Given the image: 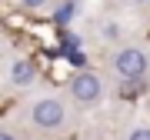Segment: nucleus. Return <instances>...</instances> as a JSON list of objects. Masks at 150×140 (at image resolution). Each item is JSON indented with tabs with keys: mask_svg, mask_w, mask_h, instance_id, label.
Returning a JSON list of instances; mask_svg holds the SVG:
<instances>
[{
	"mask_svg": "<svg viewBox=\"0 0 150 140\" xmlns=\"http://www.w3.org/2000/svg\"><path fill=\"white\" fill-rule=\"evenodd\" d=\"M127 140H150V127H134Z\"/></svg>",
	"mask_w": 150,
	"mask_h": 140,
	"instance_id": "5",
	"label": "nucleus"
},
{
	"mask_svg": "<svg viewBox=\"0 0 150 140\" xmlns=\"http://www.w3.org/2000/svg\"><path fill=\"white\" fill-rule=\"evenodd\" d=\"M134 4H144V0H134Z\"/></svg>",
	"mask_w": 150,
	"mask_h": 140,
	"instance_id": "9",
	"label": "nucleus"
},
{
	"mask_svg": "<svg viewBox=\"0 0 150 140\" xmlns=\"http://www.w3.org/2000/svg\"><path fill=\"white\" fill-rule=\"evenodd\" d=\"M27 10H40V7H47V0H20Z\"/></svg>",
	"mask_w": 150,
	"mask_h": 140,
	"instance_id": "7",
	"label": "nucleus"
},
{
	"mask_svg": "<svg viewBox=\"0 0 150 140\" xmlns=\"http://www.w3.org/2000/svg\"><path fill=\"white\" fill-rule=\"evenodd\" d=\"M0 140H17L13 134H7V130H0Z\"/></svg>",
	"mask_w": 150,
	"mask_h": 140,
	"instance_id": "8",
	"label": "nucleus"
},
{
	"mask_svg": "<svg viewBox=\"0 0 150 140\" xmlns=\"http://www.w3.org/2000/svg\"><path fill=\"white\" fill-rule=\"evenodd\" d=\"M113 70L123 77V80H140L147 74V54L140 47H123L117 57H113Z\"/></svg>",
	"mask_w": 150,
	"mask_h": 140,
	"instance_id": "2",
	"label": "nucleus"
},
{
	"mask_svg": "<svg viewBox=\"0 0 150 140\" xmlns=\"http://www.w3.org/2000/svg\"><path fill=\"white\" fill-rule=\"evenodd\" d=\"M30 120H33L40 130H57V127H64L67 110H64V103H60L57 97H43V100H37V103H33Z\"/></svg>",
	"mask_w": 150,
	"mask_h": 140,
	"instance_id": "1",
	"label": "nucleus"
},
{
	"mask_svg": "<svg viewBox=\"0 0 150 140\" xmlns=\"http://www.w3.org/2000/svg\"><path fill=\"white\" fill-rule=\"evenodd\" d=\"M33 77H37V67H33L30 60H17L13 70H10V80H13L17 87H30Z\"/></svg>",
	"mask_w": 150,
	"mask_h": 140,
	"instance_id": "4",
	"label": "nucleus"
},
{
	"mask_svg": "<svg viewBox=\"0 0 150 140\" xmlns=\"http://www.w3.org/2000/svg\"><path fill=\"white\" fill-rule=\"evenodd\" d=\"M103 37H107V40H117L120 37V27H117V23H103Z\"/></svg>",
	"mask_w": 150,
	"mask_h": 140,
	"instance_id": "6",
	"label": "nucleus"
},
{
	"mask_svg": "<svg viewBox=\"0 0 150 140\" xmlns=\"http://www.w3.org/2000/svg\"><path fill=\"white\" fill-rule=\"evenodd\" d=\"M100 77L90 74V70H80V74L70 80V97H74L77 103H83V107H90V103L100 100Z\"/></svg>",
	"mask_w": 150,
	"mask_h": 140,
	"instance_id": "3",
	"label": "nucleus"
}]
</instances>
